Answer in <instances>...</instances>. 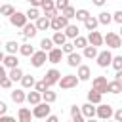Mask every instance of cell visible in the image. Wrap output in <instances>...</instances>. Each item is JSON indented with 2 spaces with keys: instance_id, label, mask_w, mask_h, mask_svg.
<instances>
[{
  "instance_id": "obj_1",
  "label": "cell",
  "mask_w": 122,
  "mask_h": 122,
  "mask_svg": "<svg viewBox=\"0 0 122 122\" xmlns=\"http://www.w3.org/2000/svg\"><path fill=\"white\" fill-rule=\"evenodd\" d=\"M78 82H80V78H78L76 74H65V76H61V80H59V88H61V90H71V88H76Z\"/></svg>"
},
{
  "instance_id": "obj_2",
  "label": "cell",
  "mask_w": 122,
  "mask_h": 122,
  "mask_svg": "<svg viewBox=\"0 0 122 122\" xmlns=\"http://www.w3.org/2000/svg\"><path fill=\"white\" fill-rule=\"evenodd\" d=\"M50 105H51V103H46V101H42V103L34 105V109H32L34 118H48V116H50V112H51V107H50Z\"/></svg>"
},
{
  "instance_id": "obj_3",
  "label": "cell",
  "mask_w": 122,
  "mask_h": 122,
  "mask_svg": "<svg viewBox=\"0 0 122 122\" xmlns=\"http://www.w3.org/2000/svg\"><path fill=\"white\" fill-rule=\"evenodd\" d=\"M114 116V109H112V105H105V103H101L99 107H97V118L99 120H109V118H112Z\"/></svg>"
},
{
  "instance_id": "obj_4",
  "label": "cell",
  "mask_w": 122,
  "mask_h": 122,
  "mask_svg": "<svg viewBox=\"0 0 122 122\" xmlns=\"http://www.w3.org/2000/svg\"><path fill=\"white\" fill-rule=\"evenodd\" d=\"M10 23H11L13 27H17V29H23V27L29 23V17H27V13H23V11H15V13L10 17Z\"/></svg>"
},
{
  "instance_id": "obj_5",
  "label": "cell",
  "mask_w": 122,
  "mask_h": 122,
  "mask_svg": "<svg viewBox=\"0 0 122 122\" xmlns=\"http://www.w3.org/2000/svg\"><path fill=\"white\" fill-rule=\"evenodd\" d=\"M105 44H107L109 48L116 50V48L122 46V36H120L118 32H107V34H105Z\"/></svg>"
},
{
  "instance_id": "obj_6",
  "label": "cell",
  "mask_w": 122,
  "mask_h": 122,
  "mask_svg": "<svg viewBox=\"0 0 122 122\" xmlns=\"http://www.w3.org/2000/svg\"><path fill=\"white\" fill-rule=\"evenodd\" d=\"M112 53L109 51V50H103V51H99V55H97V65L101 67V69H107V67H111L112 65Z\"/></svg>"
},
{
  "instance_id": "obj_7",
  "label": "cell",
  "mask_w": 122,
  "mask_h": 122,
  "mask_svg": "<svg viewBox=\"0 0 122 122\" xmlns=\"http://www.w3.org/2000/svg\"><path fill=\"white\" fill-rule=\"evenodd\" d=\"M48 61V51H44V50H40V51H34L32 55H30V65L32 67H42L44 63Z\"/></svg>"
},
{
  "instance_id": "obj_8",
  "label": "cell",
  "mask_w": 122,
  "mask_h": 122,
  "mask_svg": "<svg viewBox=\"0 0 122 122\" xmlns=\"http://www.w3.org/2000/svg\"><path fill=\"white\" fill-rule=\"evenodd\" d=\"M92 88L97 90V92H101V93H109V82H107L105 76H95L92 80Z\"/></svg>"
},
{
  "instance_id": "obj_9",
  "label": "cell",
  "mask_w": 122,
  "mask_h": 122,
  "mask_svg": "<svg viewBox=\"0 0 122 122\" xmlns=\"http://www.w3.org/2000/svg\"><path fill=\"white\" fill-rule=\"evenodd\" d=\"M69 25H71V23H69V19H67L63 13L51 19V29H53V30H65Z\"/></svg>"
},
{
  "instance_id": "obj_10",
  "label": "cell",
  "mask_w": 122,
  "mask_h": 122,
  "mask_svg": "<svg viewBox=\"0 0 122 122\" xmlns=\"http://www.w3.org/2000/svg\"><path fill=\"white\" fill-rule=\"evenodd\" d=\"M0 59H2V65H4L6 69H15V67H19V59H17V55H15V53L0 55Z\"/></svg>"
},
{
  "instance_id": "obj_11",
  "label": "cell",
  "mask_w": 122,
  "mask_h": 122,
  "mask_svg": "<svg viewBox=\"0 0 122 122\" xmlns=\"http://www.w3.org/2000/svg\"><path fill=\"white\" fill-rule=\"evenodd\" d=\"M88 42H90L92 46L99 48V46L105 44V36H103L99 30H90V34H88Z\"/></svg>"
},
{
  "instance_id": "obj_12",
  "label": "cell",
  "mask_w": 122,
  "mask_h": 122,
  "mask_svg": "<svg viewBox=\"0 0 122 122\" xmlns=\"http://www.w3.org/2000/svg\"><path fill=\"white\" fill-rule=\"evenodd\" d=\"M44 80H46L48 86L51 88L53 84H59V80H61V72H59L57 69H50V71L44 74Z\"/></svg>"
},
{
  "instance_id": "obj_13",
  "label": "cell",
  "mask_w": 122,
  "mask_h": 122,
  "mask_svg": "<svg viewBox=\"0 0 122 122\" xmlns=\"http://www.w3.org/2000/svg\"><path fill=\"white\" fill-rule=\"evenodd\" d=\"M82 57H84L82 53L72 51V53H69V55H67V65H69V67H76V69H78V67L82 65Z\"/></svg>"
},
{
  "instance_id": "obj_14",
  "label": "cell",
  "mask_w": 122,
  "mask_h": 122,
  "mask_svg": "<svg viewBox=\"0 0 122 122\" xmlns=\"http://www.w3.org/2000/svg\"><path fill=\"white\" fill-rule=\"evenodd\" d=\"M80 109H82V114L86 116V118H95L97 116V107H93V103H84V105H80Z\"/></svg>"
},
{
  "instance_id": "obj_15",
  "label": "cell",
  "mask_w": 122,
  "mask_h": 122,
  "mask_svg": "<svg viewBox=\"0 0 122 122\" xmlns=\"http://www.w3.org/2000/svg\"><path fill=\"white\" fill-rule=\"evenodd\" d=\"M63 55H65V53H63V50H61V48H53L51 51H48V61H50V63H53V65H55V63H61Z\"/></svg>"
},
{
  "instance_id": "obj_16",
  "label": "cell",
  "mask_w": 122,
  "mask_h": 122,
  "mask_svg": "<svg viewBox=\"0 0 122 122\" xmlns=\"http://www.w3.org/2000/svg\"><path fill=\"white\" fill-rule=\"evenodd\" d=\"M36 32H38V27H36V23L30 21V23H27V25L23 27V32H21V34H23L25 38H34Z\"/></svg>"
},
{
  "instance_id": "obj_17",
  "label": "cell",
  "mask_w": 122,
  "mask_h": 122,
  "mask_svg": "<svg viewBox=\"0 0 122 122\" xmlns=\"http://www.w3.org/2000/svg\"><path fill=\"white\" fill-rule=\"evenodd\" d=\"M76 76L80 78V82H86V80H90V76H92V71H90V67H88V65H80V67H78V71H76Z\"/></svg>"
},
{
  "instance_id": "obj_18",
  "label": "cell",
  "mask_w": 122,
  "mask_h": 122,
  "mask_svg": "<svg viewBox=\"0 0 122 122\" xmlns=\"http://www.w3.org/2000/svg\"><path fill=\"white\" fill-rule=\"evenodd\" d=\"M11 101H13V103H17V105H21L23 101H27L25 88H21V90H13V92H11Z\"/></svg>"
},
{
  "instance_id": "obj_19",
  "label": "cell",
  "mask_w": 122,
  "mask_h": 122,
  "mask_svg": "<svg viewBox=\"0 0 122 122\" xmlns=\"http://www.w3.org/2000/svg\"><path fill=\"white\" fill-rule=\"evenodd\" d=\"M27 101H29V105H38V103H42L44 99H42V93L40 92H36V90H32V92H29L27 93Z\"/></svg>"
},
{
  "instance_id": "obj_20",
  "label": "cell",
  "mask_w": 122,
  "mask_h": 122,
  "mask_svg": "<svg viewBox=\"0 0 122 122\" xmlns=\"http://www.w3.org/2000/svg\"><path fill=\"white\" fill-rule=\"evenodd\" d=\"M101 99H103V93H101V92H97V90H93V88L88 92V101H90V103L101 105Z\"/></svg>"
},
{
  "instance_id": "obj_21",
  "label": "cell",
  "mask_w": 122,
  "mask_h": 122,
  "mask_svg": "<svg viewBox=\"0 0 122 122\" xmlns=\"http://www.w3.org/2000/svg\"><path fill=\"white\" fill-rule=\"evenodd\" d=\"M32 116H34V114H32L27 107H21V109H19V112H17V120H19V122H30V118H32Z\"/></svg>"
},
{
  "instance_id": "obj_22",
  "label": "cell",
  "mask_w": 122,
  "mask_h": 122,
  "mask_svg": "<svg viewBox=\"0 0 122 122\" xmlns=\"http://www.w3.org/2000/svg\"><path fill=\"white\" fill-rule=\"evenodd\" d=\"M51 38H53V44H55V46H59V48H61L63 44H67V40H69V38H67V34H65L63 30H55V34H53Z\"/></svg>"
},
{
  "instance_id": "obj_23",
  "label": "cell",
  "mask_w": 122,
  "mask_h": 122,
  "mask_svg": "<svg viewBox=\"0 0 122 122\" xmlns=\"http://www.w3.org/2000/svg\"><path fill=\"white\" fill-rule=\"evenodd\" d=\"M82 55L86 57V59H97V55H99V51H97V48L95 46H86L84 48V51H82Z\"/></svg>"
},
{
  "instance_id": "obj_24",
  "label": "cell",
  "mask_w": 122,
  "mask_h": 122,
  "mask_svg": "<svg viewBox=\"0 0 122 122\" xmlns=\"http://www.w3.org/2000/svg\"><path fill=\"white\" fill-rule=\"evenodd\" d=\"M36 23V27H38V30H46V29H51V19L50 17H46V15H42L38 21H34Z\"/></svg>"
},
{
  "instance_id": "obj_25",
  "label": "cell",
  "mask_w": 122,
  "mask_h": 122,
  "mask_svg": "<svg viewBox=\"0 0 122 122\" xmlns=\"http://www.w3.org/2000/svg\"><path fill=\"white\" fill-rule=\"evenodd\" d=\"M97 25H101V23H99V19H97V17H93V15H90V17L84 21L86 30H95V29H97Z\"/></svg>"
},
{
  "instance_id": "obj_26",
  "label": "cell",
  "mask_w": 122,
  "mask_h": 122,
  "mask_svg": "<svg viewBox=\"0 0 122 122\" xmlns=\"http://www.w3.org/2000/svg\"><path fill=\"white\" fill-rule=\"evenodd\" d=\"M21 86H23L25 90H29V88H34V86H36V80H34V76H32V74H25V76L21 78Z\"/></svg>"
},
{
  "instance_id": "obj_27",
  "label": "cell",
  "mask_w": 122,
  "mask_h": 122,
  "mask_svg": "<svg viewBox=\"0 0 122 122\" xmlns=\"http://www.w3.org/2000/svg\"><path fill=\"white\" fill-rule=\"evenodd\" d=\"M63 32L67 34V38H72V40H74L76 36H80V29H78L76 25H69V27H67Z\"/></svg>"
},
{
  "instance_id": "obj_28",
  "label": "cell",
  "mask_w": 122,
  "mask_h": 122,
  "mask_svg": "<svg viewBox=\"0 0 122 122\" xmlns=\"http://www.w3.org/2000/svg\"><path fill=\"white\" fill-rule=\"evenodd\" d=\"M4 48H6V53H17L21 50V44H17L15 40H10V42L4 44Z\"/></svg>"
},
{
  "instance_id": "obj_29",
  "label": "cell",
  "mask_w": 122,
  "mask_h": 122,
  "mask_svg": "<svg viewBox=\"0 0 122 122\" xmlns=\"http://www.w3.org/2000/svg\"><path fill=\"white\" fill-rule=\"evenodd\" d=\"M25 13H27L29 21H38V19L42 17V15H40V10H38V8H32V6H30V8H29Z\"/></svg>"
},
{
  "instance_id": "obj_30",
  "label": "cell",
  "mask_w": 122,
  "mask_h": 122,
  "mask_svg": "<svg viewBox=\"0 0 122 122\" xmlns=\"http://www.w3.org/2000/svg\"><path fill=\"white\" fill-rule=\"evenodd\" d=\"M53 48H55L53 38H42V40H40V50H44V51H51Z\"/></svg>"
},
{
  "instance_id": "obj_31",
  "label": "cell",
  "mask_w": 122,
  "mask_h": 122,
  "mask_svg": "<svg viewBox=\"0 0 122 122\" xmlns=\"http://www.w3.org/2000/svg\"><path fill=\"white\" fill-rule=\"evenodd\" d=\"M120 92H122V82H118L116 78L111 80V82H109V93H114V95H116V93H120Z\"/></svg>"
},
{
  "instance_id": "obj_32",
  "label": "cell",
  "mask_w": 122,
  "mask_h": 122,
  "mask_svg": "<svg viewBox=\"0 0 122 122\" xmlns=\"http://www.w3.org/2000/svg\"><path fill=\"white\" fill-rule=\"evenodd\" d=\"M8 76H10V78H11L13 82H15V80H19V82H21V78H23L25 74H23V71H21L19 67H15V69H10V72H8Z\"/></svg>"
},
{
  "instance_id": "obj_33",
  "label": "cell",
  "mask_w": 122,
  "mask_h": 122,
  "mask_svg": "<svg viewBox=\"0 0 122 122\" xmlns=\"http://www.w3.org/2000/svg\"><path fill=\"white\" fill-rule=\"evenodd\" d=\"M15 13V8L11 6V4H4L2 8H0V15H4V17H11Z\"/></svg>"
},
{
  "instance_id": "obj_34",
  "label": "cell",
  "mask_w": 122,
  "mask_h": 122,
  "mask_svg": "<svg viewBox=\"0 0 122 122\" xmlns=\"http://www.w3.org/2000/svg\"><path fill=\"white\" fill-rule=\"evenodd\" d=\"M97 19H99L101 25H109L111 21H114V19H112V13H109V11H101V13L97 15Z\"/></svg>"
},
{
  "instance_id": "obj_35",
  "label": "cell",
  "mask_w": 122,
  "mask_h": 122,
  "mask_svg": "<svg viewBox=\"0 0 122 122\" xmlns=\"http://www.w3.org/2000/svg\"><path fill=\"white\" fill-rule=\"evenodd\" d=\"M74 46H76V50H84L86 46H90L88 36H76V38H74Z\"/></svg>"
},
{
  "instance_id": "obj_36",
  "label": "cell",
  "mask_w": 122,
  "mask_h": 122,
  "mask_svg": "<svg viewBox=\"0 0 122 122\" xmlns=\"http://www.w3.org/2000/svg\"><path fill=\"white\" fill-rule=\"evenodd\" d=\"M19 53H21V55H25V57H30V55L34 53V48H32L30 44H21V50H19Z\"/></svg>"
},
{
  "instance_id": "obj_37",
  "label": "cell",
  "mask_w": 122,
  "mask_h": 122,
  "mask_svg": "<svg viewBox=\"0 0 122 122\" xmlns=\"http://www.w3.org/2000/svg\"><path fill=\"white\" fill-rule=\"evenodd\" d=\"M42 99H44L46 103H53V101L57 99V93H55V92H51V90H46V92L42 93Z\"/></svg>"
},
{
  "instance_id": "obj_38",
  "label": "cell",
  "mask_w": 122,
  "mask_h": 122,
  "mask_svg": "<svg viewBox=\"0 0 122 122\" xmlns=\"http://www.w3.org/2000/svg\"><path fill=\"white\" fill-rule=\"evenodd\" d=\"M88 17H90V11H88V10H84V8L76 10V21H82V23H84Z\"/></svg>"
},
{
  "instance_id": "obj_39",
  "label": "cell",
  "mask_w": 122,
  "mask_h": 122,
  "mask_svg": "<svg viewBox=\"0 0 122 122\" xmlns=\"http://www.w3.org/2000/svg\"><path fill=\"white\" fill-rule=\"evenodd\" d=\"M34 90H36V92H40V93H44L46 90H50V86H48V82H46V80L42 78L40 82H36V86H34Z\"/></svg>"
},
{
  "instance_id": "obj_40",
  "label": "cell",
  "mask_w": 122,
  "mask_h": 122,
  "mask_svg": "<svg viewBox=\"0 0 122 122\" xmlns=\"http://www.w3.org/2000/svg\"><path fill=\"white\" fill-rule=\"evenodd\" d=\"M114 71H122V55H114L112 57V65H111Z\"/></svg>"
},
{
  "instance_id": "obj_41",
  "label": "cell",
  "mask_w": 122,
  "mask_h": 122,
  "mask_svg": "<svg viewBox=\"0 0 122 122\" xmlns=\"http://www.w3.org/2000/svg\"><path fill=\"white\" fill-rule=\"evenodd\" d=\"M61 13H63V15L67 17V19H72V17H76V10H74L72 6H69V8H65V10L61 11Z\"/></svg>"
},
{
  "instance_id": "obj_42",
  "label": "cell",
  "mask_w": 122,
  "mask_h": 122,
  "mask_svg": "<svg viewBox=\"0 0 122 122\" xmlns=\"http://www.w3.org/2000/svg\"><path fill=\"white\" fill-rule=\"evenodd\" d=\"M74 48H76V46H74V42H67V44H63V46H61V50H63V53H65V55L72 53V51H74Z\"/></svg>"
},
{
  "instance_id": "obj_43",
  "label": "cell",
  "mask_w": 122,
  "mask_h": 122,
  "mask_svg": "<svg viewBox=\"0 0 122 122\" xmlns=\"http://www.w3.org/2000/svg\"><path fill=\"white\" fill-rule=\"evenodd\" d=\"M69 6H71V2H69V0H55V8H57L59 11H63V10H65V8H69Z\"/></svg>"
},
{
  "instance_id": "obj_44",
  "label": "cell",
  "mask_w": 122,
  "mask_h": 122,
  "mask_svg": "<svg viewBox=\"0 0 122 122\" xmlns=\"http://www.w3.org/2000/svg\"><path fill=\"white\" fill-rule=\"evenodd\" d=\"M55 8V0H46L44 2V6H42V10L46 11V10H53Z\"/></svg>"
},
{
  "instance_id": "obj_45",
  "label": "cell",
  "mask_w": 122,
  "mask_h": 122,
  "mask_svg": "<svg viewBox=\"0 0 122 122\" xmlns=\"http://www.w3.org/2000/svg\"><path fill=\"white\" fill-rule=\"evenodd\" d=\"M78 114H82V109L76 107V105H72V107H71V118H74V116H78Z\"/></svg>"
},
{
  "instance_id": "obj_46",
  "label": "cell",
  "mask_w": 122,
  "mask_h": 122,
  "mask_svg": "<svg viewBox=\"0 0 122 122\" xmlns=\"http://www.w3.org/2000/svg\"><path fill=\"white\" fill-rule=\"evenodd\" d=\"M112 19H114V23H118V25H122V10H118V11H114V13H112Z\"/></svg>"
},
{
  "instance_id": "obj_47",
  "label": "cell",
  "mask_w": 122,
  "mask_h": 122,
  "mask_svg": "<svg viewBox=\"0 0 122 122\" xmlns=\"http://www.w3.org/2000/svg\"><path fill=\"white\" fill-rule=\"evenodd\" d=\"M44 2H46V0H30V6H32V8H42Z\"/></svg>"
},
{
  "instance_id": "obj_48",
  "label": "cell",
  "mask_w": 122,
  "mask_h": 122,
  "mask_svg": "<svg viewBox=\"0 0 122 122\" xmlns=\"http://www.w3.org/2000/svg\"><path fill=\"white\" fill-rule=\"evenodd\" d=\"M6 111H8L6 101H0V116H4V114H6Z\"/></svg>"
},
{
  "instance_id": "obj_49",
  "label": "cell",
  "mask_w": 122,
  "mask_h": 122,
  "mask_svg": "<svg viewBox=\"0 0 122 122\" xmlns=\"http://www.w3.org/2000/svg\"><path fill=\"white\" fill-rule=\"evenodd\" d=\"M116 122H122V109H118V111H114V116H112Z\"/></svg>"
},
{
  "instance_id": "obj_50",
  "label": "cell",
  "mask_w": 122,
  "mask_h": 122,
  "mask_svg": "<svg viewBox=\"0 0 122 122\" xmlns=\"http://www.w3.org/2000/svg\"><path fill=\"white\" fill-rule=\"evenodd\" d=\"M0 122H15V118H13V116L4 114V116H0Z\"/></svg>"
},
{
  "instance_id": "obj_51",
  "label": "cell",
  "mask_w": 122,
  "mask_h": 122,
  "mask_svg": "<svg viewBox=\"0 0 122 122\" xmlns=\"http://www.w3.org/2000/svg\"><path fill=\"white\" fill-rule=\"evenodd\" d=\"M71 122H86V116H84V114H78V116H74Z\"/></svg>"
},
{
  "instance_id": "obj_52",
  "label": "cell",
  "mask_w": 122,
  "mask_h": 122,
  "mask_svg": "<svg viewBox=\"0 0 122 122\" xmlns=\"http://www.w3.org/2000/svg\"><path fill=\"white\" fill-rule=\"evenodd\" d=\"M46 122H59V118H57L55 114H50V116L46 118Z\"/></svg>"
},
{
  "instance_id": "obj_53",
  "label": "cell",
  "mask_w": 122,
  "mask_h": 122,
  "mask_svg": "<svg viewBox=\"0 0 122 122\" xmlns=\"http://www.w3.org/2000/svg\"><path fill=\"white\" fill-rule=\"evenodd\" d=\"M92 2H93V6L101 8V6H105V2H107V0H92Z\"/></svg>"
},
{
  "instance_id": "obj_54",
  "label": "cell",
  "mask_w": 122,
  "mask_h": 122,
  "mask_svg": "<svg viewBox=\"0 0 122 122\" xmlns=\"http://www.w3.org/2000/svg\"><path fill=\"white\" fill-rule=\"evenodd\" d=\"M114 78H116L118 82H122V71H116V74H114Z\"/></svg>"
},
{
  "instance_id": "obj_55",
  "label": "cell",
  "mask_w": 122,
  "mask_h": 122,
  "mask_svg": "<svg viewBox=\"0 0 122 122\" xmlns=\"http://www.w3.org/2000/svg\"><path fill=\"white\" fill-rule=\"evenodd\" d=\"M86 122H101V120H99V118H97V120H95V118H86Z\"/></svg>"
},
{
  "instance_id": "obj_56",
  "label": "cell",
  "mask_w": 122,
  "mask_h": 122,
  "mask_svg": "<svg viewBox=\"0 0 122 122\" xmlns=\"http://www.w3.org/2000/svg\"><path fill=\"white\" fill-rule=\"evenodd\" d=\"M101 122H116V120H114V118H112V120L109 118V120H101Z\"/></svg>"
},
{
  "instance_id": "obj_57",
  "label": "cell",
  "mask_w": 122,
  "mask_h": 122,
  "mask_svg": "<svg viewBox=\"0 0 122 122\" xmlns=\"http://www.w3.org/2000/svg\"><path fill=\"white\" fill-rule=\"evenodd\" d=\"M118 34H120V36H122V25H120V32H118Z\"/></svg>"
},
{
  "instance_id": "obj_58",
  "label": "cell",
  "mask_w": 122,
  "mask_h": 122,
  "mask_svg": "<svg viewBox=\"0 0 122 122\" xmlns=\"http://www.w3.org/2000/svg\"><path fill=\"white\" fill-rule=\"evenodd\" d=\"M27 2H30V0H27Z\"/></svg>"
}]
</instances>
